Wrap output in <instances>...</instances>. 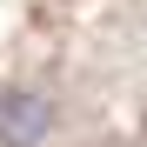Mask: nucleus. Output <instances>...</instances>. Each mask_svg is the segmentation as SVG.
<instances>
[{"mask_svg":"<svg viewBox=\"0 0 147 147\" xmlns=\"http://www.w3.org/2000/svg\"><path fill=\"white\" fill-rule=\"evenodd\" d=\"M54 94L47 87H0V147H40L54 134Z\"/></svg>","mask_w":147,"mask_h":147,"instance_id":"obj_1","label":"nucleus"}]
</instances>
